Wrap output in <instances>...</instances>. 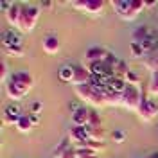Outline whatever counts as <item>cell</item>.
Masks as SVG:
<instances>
[{
    "label": "cell",
    "instance_id": "cell-1",
    "mask_svg": "<svg viewBox=\"0 0 158 158\" xmlns=\"http://www.w3.org/2000/svg\"><path fill=\"white\" fill-rule=\"evenodd\" d=\"M111 7L115 9L118 16L122 20H135L138 16V13L144 9V0H113L111 2Z\"/></svg>",
    "mask_w": 158,
    "mask_h": 158
},
{
    "label": "cell",
    "instance_id": "cell-2",
    "mask_svg": "<svg viewBox=\"0 0 158 158\" xmlns=\"http://www.w3.org/2000/svg\"><path fill=\"white\" fill-rule=\"evenodd\" d=\"M76 95H77L81 101H86L92 106H104L106 104V99H104V94L101 90L94 88L92 85H83V86H76L74 88Z\"/></svg>",
    "mask_w": 158,
    "mask_h": 158
},
{
    "label": "cell",
    "instance_id": "cell-3",
    "mask_svg": "<svg viewBox=\"0 0 158 158\" xmlns=\"http://www.w3.org/2000/svg\"><path fill=\"white\" fill-rule=\"evenodd\" d=\"M40 7L34 6H23L22 7V15H20V22H18V31L20 32H31L36 27V22L40 18Z\"/></svg>",
    "mask_w": 158,
    "mask_h": 158
},
{
    "label": "cell",
    "instance_id": "cell-4",
    "mask_svg": "<svg viewBox=\"0 0 158 158\" xmlns=\"http://www.w3.org/2000/svg\"><path fill=\"white\" fill-rule=\"evenodd\" d=\"M142 92L137 88V86H133V85H128V88L122 92V106H126L128 110L131 111H138L140 108V104H142Z\"/></svg>",
    "mask_w": 158,
    "mask_h": 158
},
{
    "label": "cell",
    "instance_id": "cell-5",
    "mask_svg": "<svg viewBox=\"0 0 158 158\" xmlns=\"http://www.w3.org/2000/svg\"><path fill=\"white\" fill-rule=\"evenodd\" d=\"M72 6L85 13H90V15H102L104 7H106V4L102 0H76V2H72Z\"/></svg>",
    "mask_w": 158,
    "mask_h": 158
},
{
    "label": "cell",
    "instance_id": "cell-6",
    "mask_svg": "<svg viewBox=\"0 0 158 158\" xmlns=\"http://www.w3.org/2000/svg\"><path fill=\"white\" fill-rule=\"evenodd\" d=\"M11 81L18 86L23 94H27L31 88H32V85H34V79L31 76L29 72H25V70H18V72H13L11 74Z\"/></svg>",
    "mask_w": 158,
    "mask_h": 158
},
{
    "label": "cell",
    "instance_id": "cell-7",
    "mask_svg": "<svg viewBox=\"0 0 158 158\" xmlns=\"http://www.w3.org/2000/svg\"><path fill=\"white\" fill-rule=\"evenodd\" d=\"M138 117L142 120H153V118L158 115V104L153 101V99H142V104L138 108Z\"/></svg>",
    "mask_w": 158,
    "mask_h": 158
},
{
    "label": "cell",
    "instance_id": "cell-8",
    "mask_svg": "<svg viewBox=\"0 0 158 158\" xmlns=\"http://www.w3.org/2000/svg\"><path fill=\"white\" fill-rule=\"evenodd\" d=\"M90 79H92L90 70L85 65H77V67H74V79H72L70 85H74V88L83 86V85H90Z\"/></svg>",
    "mask_w": 158,
    "mask_h": 158
},
{
    "label": "cell",
    "instance_id": "cell-9",
    "mask_svg": "<svg viewBox=\"0 0 158 158\" xmlns=\"http://www.w3.org/2000/svg\"><path fill=\"white\" fill-rule=\"evenodd\" d=\"M22 115H23V111H22V108H20L18 104H9L7 108L4 110V122L16 126Z\"/></svg>",
    "mask_w": 158,
    "mask_h": 158
},
{
    "label": "cell",
    "instance_id": "cell-10",
    "mask_svg": "<svg viewBox=\"0 0 158 158\" xmlns=\"http://www.w3.org/2000/svg\"><path fill=\"white\" fill-rule=\"evenodd\" d=\"M69 140L72 144H77L81 146L83 142L88 140V133H86V128L85 126H74V128L69 129Z\"/></svg>",
    "mask_w": 158,
    "mask_h": 158
},
{
    "label": "cell",
    "instance_id": "cell-11",
    "mask_svg": "<svg viewBox=\"0 0 158 158\" xmlns=\"http://www.w3.org/2000/svg\"><path fill=\"white\" fill-rule=\"evenodd\" d=\"M106 54H108V50L102 49V47H90V49L85 52V65L95 63V61H102Z\"/></svg>",
    "mask_w": 158,
    "mask_h": 158
},
{
    "label": "cell",
    "instance_id": "cell-12",
    "mask_svg": "<svg viewBox=\"0 0 158 158\" xmlns=\"http://www.w3.org/2000/svg\"><path fill=\"white\" fill-rule=\"evenodd\" d=\"M22 7H23V6H20V4H16V2H13L11 7H9V11L6 13V20H7V23H9L11 27H18L20 15H22Z\"/></svg>",
    "mask_w": 158,
    "mask_h": 158
},
{
    "label": "cell",
    "instance_id": "cell-13",
    "mask_svg": "<svg viewBox=\"0 0 158 158\" xmlns=\"http://www.w3.org/2000/svg\"><path fill=\"white\" fill-rule=\"evenodd\" d=\"M88 117H90V110L81 106L79 110H76L72 113V122H74V126H88Z\"/></svg>",
    "mask_w": 158,
    "mask_h": 158
},
{
    "label": "cell",
    "instance_id": "cell-14",
    "mask_svg": "<svg viewBox=\"0 0 158 158\" xmlns=\"http://www.w3.org/2000/svg\"><path fill=\"white\" fill-rule=\"evenodd\" d=\"M2 41H4V47H22V38L15 31H6Z\"/></svg>",
    "mask_w": 158,
    "mask_h": 158
},
{
    "label": "cell",
    "instance_id": "cell-15",
    "mask_svg": "<svg viewBox=\"0 0 158 158\" xmlns=\"http://www.w3.org/2000/svg\"><path fill=\"white\" fill-rule=\"evenodd\" d=\"M59 40L56 36H47V38L43 40V50L47 52V54H58L59 52Z\"/></svg>",
    "mask_w": 158,
    "mask_h": 158
},
{
    "label": "cell",
    "instance_id": "cell-16",
    "mask_svg": "<svg viewBox=\"0 0 158 158\" xmlns=\"http://www.w3.org/2000/svg\"><path fill=\"white\" fill-rule=\"evenodd\" d=\"M6 94H7V97L13 99V101H20V99L25 97V94H23V92H22V90H20L11 79L7 81V85H6Z\"/></svg>",
    "mask_w": 158,
    "mask_h": 158
},
{
    "label": "cell",
    "instance_id": "cell-17",
    "mask_svg": "<svg viewBox=\"0 0 158 158\" xmlns=\"http://www.w3.org/2000/svg\"><path fill=\"white\" fill-rule=\"evenodd\" d=\"M31 128H32V120H31L29 113H23V115L20 117L18 124H16V129H18L20 133H29Z\"/></svg>",
    "mask_w": 158,
    "mask_h": 158
},
{
    "label": "cell",
    "instance_id": "cell-18",
    "mask_svg": "<svg viewBox=\"0 0 158 158\" xmlns=\"http://www.w3.org/2000/svg\"><path fill=\"white\" fill-rule=\"evenodd\" d=\"M110 88L113 90V92H118V94H122L124 90L128 88V83H126V79H122V77H111L110 79Z\"/></svg>",
    "mask_w": 158,
    "mask_h": 158
},
{
    "label": "cell",
    "instance_id": "cell-19",
    "mask_svg": "<svg viewBox=\"0 0 158 158\" xmlns=\"http://www.w3.org/2000/svg\"><path fill=\"white\" fill-rule=\"evenodd\" d=\"M104 99H106V104H111V106L122 104V94H118V92H113V90H108V92H104Z\"/></svg>",
    "mask_w": 158,
    "mask_h": 158
},
{
    "label": "cell",
    "instance_id": "cell-20",
    "mask_svg": "<svg viewBox=\"0 0 158 158\" xmlns=\"http://www.w3.org/2000/svg\"><path fill=\"white\" fill-rule=\"evenodd\" d=\"M86 133H88L90 140H97V142H104V129L102 128H92V126H85Z\"/></svg>",
    "mask_w": 158,
    "mask_h": 158
},
{
    "label": "cell",
    "instance_id": "cell-21",
    "mask_svg": "<svg viewBox=\"0 0 158 158\" xmlns=\"http://www.w3.org/2000/svg\"><path fill=\"white\" fill-rule=\"evenodd\" d=\"M149 34H151V31H149L148 25H140V27H137V29L133 31V41H138V43H142V41L148 38Z\"/></svg>",
    "mask_w": 158,
    "mask_h": 158
},
{
    "label": "cell",
    "instance_id": "cell-22",
    "mask_svg": "<svg viewBox=\"0 0 158 158\" xmlns=\"http://www.w3.org/2000/svg\"><path fill=\"white\" fill-rule=\"evenodd\" d=\"M58 76H59L61 81H65V83H72V79H74V67H61Z\"/></svg>",
    "mask_w": 158,
    "mask_h": 158
},
{
    "label": "cell",
    "instance_id": "cell-23",
    "mask_svg": "<svg viewBox=\"0 0 158 158\" xmlns=\"http://www.w3.org/2000/svg\"><path fill=\"white\" fill-rule=\"evenodd\" d=\"M148 90H149V95H158V70L156 72H151Z\"/></svg>",
    "mask_w": 158,
    "mask_h": 158
},
{
    "label": "cell",
    "instance_id": "cell-24",
    "mask_svg": "<svg viewBox=\"0 0 158 158\" xmlns=\"http://www.w3.org/2000/svg\"><path fill=\"white\" fill-rule=\"evenodd\" d=\"M129 50H131V56L133 58H144L146 56V50H144V47L138 41H131L129 43Z\"/></svg>",
    "mask_w": 158,
    "mask_h": 158
},
{
    "label": "cell",
    "instance_id": "cell-25",
    "mask_svg": "<svg viewBox=\"0 0 158 158\" xmlns=\"http://www.w3.org/2000/svg\"><path fill=\"white\" fill-rule=\"evenodd\" d=\"M128 72H129V70H128V65H126V61H122V59H120V61H118V65L115 67V76H117V77L126 79Z\"/></svg>",
    "mask_w": 158,
    "mask_h": 158
},
{
    "label": "cell",
    "instance_id": "cell-26",
    "mask_svg": "<svg viewBox=\"0 0 158 158\" xmlns=\"http://www.w3.org/2000/svg\"><path fill=\"white\" fill-rule=\"evenodd\" d=\"M88 126H92V128H102V126H101V117H99V113L95 110H90Z\"/></svg>",
    "mask_w": 158,
    "mask_h": 158
},
{
    "label": "cell",
    "instance_id": "cell-27",
    "mask_svg": "<svg viewBox=\"0 0 158 158\" xmlns=\"http://www.w3.org/2000/svg\"><path fill=\"white\" fill-rule=\"evenodd\" d=\"M81 146H85V148L94 149L95 153H97V151H101V149H104V148H106V146H104V142H97V140H90V138L86 140V142H83Z\"/></svg>",
    "mask_w": 158,
    "mask_h": 158
},
{
    "label": "cell",
    "instance_id": "cell-28",
    "mask_svg": "<svg viewBox=\"0 0 158 158\" xmlns=\"http://www.w3.org/2000/svg\"><path fill=\"white\" fill-rule=\"evenodd\" d=\"M102 61H104V63H106L108 67H111V69H115V67L118 65V61H120V59H118L117 56L113 54V52H108V54L104 56V59H102Z\"/></svg>",
    "mask_w": 158,
    "mask_h": 158
},
{
    "label": "cell",
    "instance_id": "cell-29",
    "mask_svg": "<svg viewBox=\"0 0 158 158\" xmlns=\"http://www.w3.org/2000/svg\"><path fill=\"white\" fill-rule=\"evenodd\" d=\"M4 50H6L9 56H15V58H20V56L23 54L22 47H4Z\"/></svg>",
    "mask_w": 158,
    "mask_h": 158
},
{
    "label": "cell",
    "instance_id": "cell-30",
    "mask_svg": "<svg viewBox=\"0 0 158 158\" xmlns=\"http://www.w3.org/2000/svg\"><path fill=\"white\" fill-rule=\"evenodd\" d=\"M111 138H113L117 144H122V142L126 140V133H124V131H120V129H117V131H113V133H111Z\"/></svg>",
    "mask_w": 158,
    "mask_h": 158
},
{
    "label": "cell",
    "instance_id": "cell-31",
    "mask_svg": "<svg viewBox=\"0 0 158 158\" xmlns=\"http://www.w3.org/2000/svg\"><path fill=\"white\" fill-rule=\"evenodd\" d=\"M126 83H128V85H133V86H137V83H138V76H137V74H133V72L129 70L128 76H126Z\"/></svg>",
    "mask_w": 158,
    "mask_h": 158
},
{
    "label": "cell",
    "instance_id": "cell-32",
    "mask_svg": "<svg viewBox=\"0 0 158 158\" xmlns=\"http://www.w3.org/2000/svg\"><path fill=\"white\" fill-rule=\"evenodd\" d=\"M6 77H7V63H6V59H2L0 61V79L4 81Z\"/></svg>",
    "mask_w": 158,
    "mask_h": 158
},
{
    "label": "cell",
    "instance_id": "cell-33",
    "mask_svg": "<svg viewBox=\"0 0 158 158\" xmlns=\"http://www.w3.org/2000/svg\"><path fill=\"white\" fill-rule=\"evenodd\" d=\"M61 158H77V155H76V148H70Z\"/></svg>",
    "mask_w": 158,
    "mask_h": 158
},
{
    "label": "cell",
    "instance_id": "cell-34",
    "mask_svg": "<svg viewBox=\"0 0 158 158\" xmlns=\"http://www.w3.org/2000/svg\"><path fill=\"white\" fill-rule=\"evenodd\" d=\"M41 108H43V104H41L40 101H36V102L32 104V113H40V111H41Z\"/></svg>",
    "mask_w": 158,
    "mask_h": 158
},
{
    "label": "cell",
    "instance_id": "cell-35",
    "mask_svg": "<svg viewBox=\"0 0 158 158\" xmlns=\"http://www.w3.org/2000/svg\"><path fill=\"white\" fill-rule=\"evenodd\" d=\"M29 117H31V120H32V124H36V122H40V113H31Z\"/></svg>",
    "mask_w": 158,
    "mask_h": 158
},
{
    "label": "cell",
    "instance_id": "cell-36",
    "mask_svg": "<svg viewBox=\"0 0 158 158\" xmlns=\"http://www.w3.org/2000/svg\"><path fill=\"white\" fill-rule=\"evenodd\" d=\"M144 6H146V7H155L156 2H153V0H144Z\"/></svg>",
    "mask_w": 158,
    "mask_h": 158
},
{
    "label": "cell",
    "instance_id": "cell-37",
    "mask_svg": "<svg viewBox=\"0 0 158 158\" xmlns=\"http://www.w3.org/2000/svg\"><path fill=\"white\" fill-rule=\"evenodd\" d=\"M41 7H47V9H49V7H52V2H43Z\"/></svg>",
    "mask_w": 158,
    "mask_h": 158
},
{
    "label": "cell",
    "instance_id": "cell-38",
    "mask_svg": "<svg viewBox=\"0 0 158 158\" xmlns=\"http://www.w3.org/2000/svg\"><path fill=\"white\" fill-rule=\"evenodd\" d=\"M85 158H97V155H95V156H85Z\"/></svg>",
    "mask_w": 158,
    "mask_h": 158
}]
</instances>
